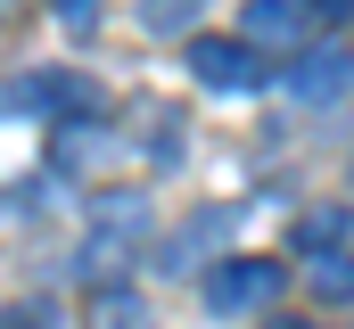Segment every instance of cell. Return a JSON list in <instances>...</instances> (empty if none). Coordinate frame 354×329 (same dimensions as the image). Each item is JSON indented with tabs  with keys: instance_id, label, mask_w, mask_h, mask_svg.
I'll list each match as a JSON object with an SVG mask.
<instances>
[{
	"instance_id": "obj_1",
	"label": "cell",
	"mask_w": 354,
	"mask_h": 329,
	"mask_svg": "<svg viewBox=\"0 0 354 329\" xmlns=\"http://www.w3.org/2000/svg\"><path fill=\"white\" fill-rule=\"evenodd\" d=\"M264 297H280V263H272V255H223V263H206V280H198V305H206L214 321H239V313H256Z\"/></svg>"
},
{
	"instance_id": "obj_2",
	"label": "cell",
	"mask_w": 354,
	"mask_h": 329,
	"mask_svg": "<svg viewBox=\"0 0 354 329\" xmlns=\"http://www.w3.org/2000/svg\"><path fill=\"white\" fill-rule=\"evenodd\" d=\"M189 82L198 91H223V99H248L264 82V58L239 33H206V41H189Z\"/></svg>"
},
{
	"instance_id": "obj_3",
	"label": "cell",
	"mask_w": 354,
	"mask_h": 329,
	"mask_svg": "<svg viewBox=\"0 0 354 329\" xmlns=\"http://www.w3.org/2000/svg\"><path fill=\"white\" fill-rule=\"evenodd\" d=\"M305 25H313L305 0H248L239 8V41L248 50H280V58H305Z\"/></svg>"
},
{
	"instance_id": "obj_4",
	"label": "cell",
	"mask_w": 354,
	"mask_h": 329,
	"mask_svg": "<svg viewBox=\"0 0 354 329\" xmlns=\"http://www.w3.org/2000/svg\"><path fill=\"white\" fill-rule=\"evenodd\" d=\"M346 91H354V50H338V41H322L288 66V99H305V107H338Z\"/></svg>"
},
{
	"instance_id": "obj_5",
	"label": "cell",
	"mask_w": 354,
	"mask_h": 329,
	"mask_svg": "<svg viewBox=\"0 0 354 329\" xmlns=\"http://www.w3.org/2000/svg\"><path fill=\"white\" fill-rule=\"evenodd\" d=\"M91 223H99L107 239H140V231H149V198H140V189H99V198H91Z\"/></svg>"
},
{
	"instance_id": "obj_6",
	"label": "cell",
	"mask_w": 354,
	"mask_h": 329,
	"mask_svg": "<svg viewBox=\"0 0 354 329\" xmlns=\"http://www.w3.org/2000/svg\"><path fill=\"white\" fill-rule=\"evenodd\" d=\"M297 247L305 255H338L346 247V206H305L297 214Z\"/></svg>"
},
{
	"instance_id": "obj_7",
	"label": "cell",
	"mask_w": 354,
	"mask_h": 329,
	"mask_svg": "<svg viewBox=\"0 0 354 329\" xmlns=\"http://www.w3.org/2000/svg\"><path fill=\"white\" fill-rule=\"evenodd\" d=\"M91 329H149V297L140 288H99L91 297Z\"/></svg>"
},
{
	"instance_id": "obj_8",
	"label": "cell",
	"mask_w": 354,
	"mask_h": 329,
	"mask_svg": "<svg viewBox=\"0 0 354 329\" xmlns=\"http://www.w3.org/2000/svg\"><path fill=\"white\" fill-rule=\"evenodd\" d=\"M223 231H231V214H189V223H181V239L165 247V272H189V263L223 239Z\"/></svg>"
},
{
	"instance_id": "obj_9",
	"label": "cell",
	"mask_w": 354,
	"mask_h": 329,
	"mask_svg": "<svg viewBox=\"0 0 354 329\" xmlns=\"http://www.w3.org/2000/svg\"><path fill=\"white\" fill-rule=\"evenodd\" d=\"M198 17H206V0H140V25L149 33H189Z\"/></svg>"
},
{
	"instance_id": "obj_10",
	"label": "cell",
	"mask_w": 354,
	"mask_h": 329,
	"mask_svg": "<svg viewBox=\"0 0 354 329\" xmlns=\"http://www.w3.org/2000/svg\"><path fill=\"white\" fill-rule=\"evenodd\" d=\"M313 288H322L330 305L354 297V255H346V247H338V255H313Z\"/></svg>"
},
{
	"instance_id": "obj_11",
	"label": "cell",
	"mask_w": 354,
	"mask_h": 329,
	"mask_svg": "<svg viewBox=\"0 0 354 329\" xmlns=\"http://www.w3.org/2000/svg\"><path fill=\"white\" fill-rule=\"evenodd\" d=\"M75 157H99V124H83V132L66 124V132L50 140V164H75Z\"/></svg>"
},
{
	"instance_id": "obj_12",
	"label": "cell",
	"mask_w": 354,
	"mask_h": 329,
	"mask_svg": "<svg viewBox=\"0 0 354 329\" xmlns=\"http://www.w3.org/2000/svg\"><path fill=\"white\" fill-rule=\"evenodd\" d=\"M50 8H58L75 33H91V25H99V0H50Z\"/></svg>"
},
{
	"instance_id": "obj_13",
	"label": "cell",
	"mask_w": 354,
	"mask_h": 329,
	"mask_svg": "<svg viewBox=\"0 0 354 329\" xmlns=\"http://www.w3.org/2000/svg\"><path fill=\"white\" fill-rule=\"evenodd\" d=\"M0 329H50V305H17V313H0Z\"/></svg>"
},
{
	"instance_id": "obj_14",
	"label": "cell",
	"mask_w": 354,
	"mask_h": 329,
	"mask_svg": "<svg viewBox=\"0 0 354 329\" xmlns=\"http://www.w3.org/2000/svg\"><path fill=\"white\" fill-rule=\"evenodd\" d=\"M305 8H313V17H346L354 0H305Z\"/></svg>"
}]
</instances>
